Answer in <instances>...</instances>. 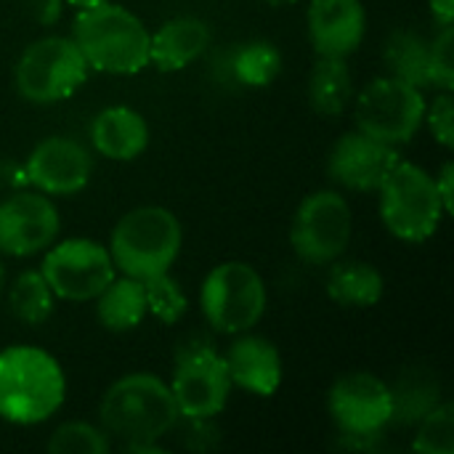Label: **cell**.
I'll return each instance as SVG.
<instances>
[{
    "label": "cell",
    "mask_w": 454,
    "mask_h": 454,
    "mask_svg": "<svg viewBox=\"0 0 454 454\" xmlns=\"http://www.w3.org/2000/svg\"><path fill=\"white\" fill-rule=\"evenodd\" d=\"M48 452L53 454H104L109 452L106 436L88 423H67L53 431L48 442Z\"/></svg>",
    "instance_id": "29"
},
{
    "label": "cell",
    "mask_w": 454,
    "mask_h": 454,
    "mask_svg": "<svg viewBox=\"0 0 454 454\" xmlns=\"http://www.w3.org/2000/svg\"><path fill=\"white\" fill-rule=\"evenodd\" d=\"M229 67H231V77L237 82L250 85V88H263L277 80V74L282 69V53L277 45H271L266 40H253V43L239 45L231 53Z\"/></svg>",
    "instance_id": "25"
},
{
    "label": "cell",
    "mask_w": 454,
    "mask_h": 454,
    "mask_svg": "<svg viewBox=\"0 0 454 454\" xmlns=\"http://www.w3.org/2000/svg\"><path fill=\"white\" fill-rule=\"evenodd\" d=\"M59 234V210L45 194H11L0 202V253L35 255Z\"/></svg>",
    "instance_id": "13"
},
{
    "label": "cell",
    "mask_w": 454,
    "mask_h": 454,
    "mask_svg": "<svg viewBox=\"0 0 454 454\" xmlns=\"http://www.w3.org/2000/svg\"><path fill=\"white\" fill-rule=\"evenodd\" d=\"M330 412L343 436L372 442L391 423V388L370 372H351L333 386Z\"/></svg>",
    "instance_id": "12"
},
{
    "label": "cell",
    "mask_w": 454,
    "mask_h": 454,
    "mask_svg": "<svg viewBox=\"0 0 454 454\" xmlns=\"http://www.w3.org/2000/svg\"><path fill=\"white\" fill-rule=\"evenodd\" d=\"M210 48V27L194 16H178L165 21L149 35V64L162 72H178L197 61Z\"/></svg>",
    "instance_id": "18"
},
{
    "label": "cell",
    "mask_w": 454,
    "mask_h": 454,
    "mask_svg": "<svg viewBox=\"0 0 454 454\" xmlns=\"http://www.w3.org/2000/svg\"><path fill=\"white\" fill-rule=\"evenodd\" d=\"M442 402L439 383L428 372L410 370L391 388V420L402 426H418Z\"/></svg>",
    "instance_id": "24"
},
{
    "label": "cell",
    "mask_w": 454,
    "mask_h": 454,
    "mask_svg": "<svg viewBox=\"0 0 454 454\" xmlns=\"http://www.w3.org/2000/svg\"><path fill=\"white\" fill-rule=\"evenodd\" d=\"M399 162V152L362 130L338 138L327 157V170L335 184L354 192H378L386 176Z\"/></svg>",
    "instance_id": "15"
},
{
    "label": "cell",
    "mask_w": 454,
    "mask_h": 454,
    "mask_svg": "<svg viewBox=\"0 0 454 454\" xmlns=\"http://www.w3.org/2000/svg\"><path fill=\"white\" fill-rule=\"evenodd\" d=\"M3 285H5V277H3V266H0V298H3Z\"/></svg>",
    "instance_id": "36"
},
{
    "label": "cell",
    "mask_w": 454,
    "mask_h": 454,
    "mask_svg": "<svg viewBox=\"0 0 454 454\" xmlns=\"http://www.w3.org/2000/svg\"><path fill=\"white\" fill-rule=\"evenodd\" d=\"M380 215L386 229L404 242H426L436 234L444 205L436 181L412 162H396L380 184Z\"/></svg>",
    "instance_id": "5"
},
{
    "label": "cell",
    "mask_w": 454,
    "mask_h": 454,
    "mask_svg": "<svg viewBox=\"0 0 454 454\" xmlns=\"http://www.w3.org/2000/svg\"><path fill=\"white\" fill-rule=\"evenodd\" d=\"M383 277L364 261L335 263L327 277V295L346 309H370L383 298Z\"/></svg>",
    "instance_id": "20"
},
{
    "label": "cell",
    "mask_w": 454,
    "mask_h": 454,
    "mask_svg": "<svg viewBox=\"0 0 454 454\" xmlns=\"http://www.w3.org/2000/svg\"><path fill=\"white\" fill-rule=\"evenodd\" d=\"M434 16L442 21V24H452L454 19V0H428Z\"/></svg>",
    "instance_id": "33"
},
{
    "label": "cell",
    "mask_w": 454,
    "mask_h": 454,
    "mask_svg": "<svg viewBox=\"0 0 454 454\" xmlns=\"http://www.w3.org/2000/svg\"><path fill=\"white\" fill-rule=\"evenodd\" d=\"M90 138L101 157L128 162L136 160L149 144L146 120L130 106H106L90 122Z\"/></svg>",
    "instance_id": "19"
},
{
    "label": "cell",
    "mask_w": 454,
    "mask_h": 454,
    "mask_svg": "<svg viewBox=\"0 0 454 454\" xmlns=\"http://www.w3.org/2000/svg\"><path fill=\"white\" fill-rule=\"evenodd\" d=\"M146 311H152L162 325H176L186 314V295L170 274L144 279Z\"/></svg>",
    "instance_id": "28"
},
{
    "label": "cell",
    "mask_w": 454,
    "mask_h": 454,
    "mask_svg": "<svg viewBox=\"0 0 454 454\" xmlns=\"http://www.w3.org/2000/svg\"><path fill=\"white\" fill-rule=\"evenodd\" d=\"M67 383L59 362L35 346L0 351V418L37 426L64 404Z\"/></svg>",
    "instance_id": "2"
},
{
    "label": "cell",
    "mask_w": 454,
    "mask_h": 454,
    "mask_svg": "<svg viewBox=\"0 0 454 454\" xmlns=\"http://www.w3.org/2000/svg\"><path fill=\"white\" fill-rule=\"evenodd\" d=\"M431 77H434V88H439V90H452L454 88L452 24H442V32L431 43Z\"/></svg>",
    "instance_id": "30"
},
{
    "label": "cell",
    "mask_w": 454,
    "mask_h": 454,
    "mask_svg": "<svg viewBox=\"0 0 454 454\" xmlns=\"http://www.w3.org/2000/svg\"><path fill=\"white\" fill-rule=\"evenodd\" d=\"M426 120L436 136V141L447 149L454 144V101L452 90H442V96L434 98V104L426 109Z\"/></svg>",
    "instance_id": "31"
},
{
    "label": "cell",
    "mask_w": 454,
    "mask_h": 454,
    "mask_svg": "<svg viewBox=\"0 0 454 454\" xmlns=\"http://www.w3.org/2000/svg\"><path fill=\"white\" fill-rule=\"evenodd\" d=\"M418 426L415 452L454 454V407L450 402H439Z\"/></svg>",
    "instance_id": "27"
},
{
    "label": "cell",
    "mask_w": 454,
    "mask_h": 454,
    "mask_svg": "<svg viewBox=\"0 0 454 454\" xmlns=\"http://www.w3.org/2000/svg\"><path fill=\"white\" fill-rule=\"evenodd\" d=\"M72 40L90 69L109 74H136L149 64V29L128 8L98 3L80 8Z\"/></svg>",
    "instance_id": "3"
},
{
    "label": "cell",
    "mask_w": 454,
    "mask_h": 454,
    "mask_svg": "<svg viewBox=\"0 0 454 454\" xmlns=\"http://www.w3.org/2000/svg\"><path fill=\"white\" fill-rule=\"evenodd\" d=\"M354 98V80L346 59L319 56L311 80H309V101L325 117H338L348 109Z\"/></svg>",
    "instance_id": "22"
},
{
    "label": "cell",
    "mask_w": 454,
    "mask_h": 454,
    "mask_svg": "<svg viewBox=\"0 0 454 454\" xmlns=\"http://www.w3.org/2000/svg\"><path fill=\"white\" fill-rule=\"evenodd\" d=\"M436 181V189H439V197H442V205H444V213H452L454 210V192H452V181H454V165L447 162L442 168V176L434 178Z\"/></svg>",
    "instance_id": "32"
},
{
    "label": "cell",
    "mask_w": 454,
    "mask_h": 454,
    "mask_svg": "<svg viewBox=\"0 0 454 454\" xmlns=\"http://www.w3.org/2000/svg\"><path fill=\"white\" fill-rule=\"evenodd\" d=\"M231 386L255 396H271L282 383V356L274 343L263 338H239L223 356Z\"/></svg>",
    "instance_id": "17"
},
{
    "label": "cell",
    "mask_w": 454,
    "mask_h": 454,
    "mask_svg": "<svg viewBox=\"0 0 454 454\" xmlns=\"http://www.w3.org/2000/svg\"><path fill=\"white\" fill-rule=\"evenodd\" d=\"M69 5L74 8H90V5H98V3H106V0H67Z\"/></svg>",
    "instance_id": "34"
},
{
    "label": "cell",
    "mask_w": 454,
    "mask_h": 454,
    "mask_svg": "<svg viewBox=\"0 0 454 454\" xmlns=\"http://www.w3.org/2000/svg\"><path fill=\"white\" fill-rule=\"evenodd\" d=\"M170 394L178 412L189 420H210L223 412L231 394V378L223 356L215 354L213 346H194L181 351Z\"/></svg>",
    "instance_id": "11"
},
{
    "label": "cell",
    "mask_w": 454,
    "mask_h": 454,
    "mask_svg": "<svg viewBox=\"0 0 454 454\" xmlns=\"http://www.w3.org/2000/svg\"><path fill=\"white\" fill-rule=\"evenodd\" d=\"M367 16L362 0H311L309 37L319 56L348 59L364 40Z\"/></svg>",
    "instance_id": "16"
},
{
    "label": "cell",
    "mask_w": 454,
    "mask_h": 454,
    "mask_svg": "<svg viewBox=\"0 0 454 454\" xmlns=\"http://www.w3.org/2000/svg\"><path fill=\"white\" fill-rule=\"evenodd\" d=\"M51 293L64 301H93L112 279L114 261L106 247L93 239H67L48 250L40 266Z\"/></svg>",
    "instance_id": "10"
},
{
    "label": "cell",
    "mask_w": 454,
    "mask_h": 454,
    "mask_svg": "<svg viewBox=\"0 0 454 454\" xmlns=\"http://www.w3.org/2000/svg\"><path fill=\"white\" fill-rule=\"evenodd\" d=\"M351 207L338 192H314L293 218L290 242L301 261L325 266L338 261L351 242Z\"/></svg>",
    "instance_id": "9"
},
{
    "label": "cell",
    "mask_w": 454,
    "mask_h": 454,
    "mask_svg": "<svg viewBox=\"0 0 454 454\" xmlns=\"http://www.w3.org/2000/svg\"><path fill=\"white\" fill-rule=\"evenodd\" d=\"M263 3H269V5H293L298 0H263Z\"/></svg>",
    "instance_id": "35"
},
{
    "label": "cell",
    "mask_w": 454,
    "mask_h": 454,
    "mask_svg": "<svg viewBox=\"0 0 454 454\" xmlns=\"http://www.w3.org/2000/svg\"><path fill=\"white\" fill-rule=\"evenodd\" d=\"M181 412L160 378L136 372L120 378L101 399V423L106 434L128 442L133 452L154 447L157 439L168 436Z\"/></svg>",
    "instance_id": "1"
},
{
    "label": "cell",
    "mask_w": 454,
    "mask_h": 454,
    "mask_svg": "<svg viewBox=\"0 0 454 454\" xmlns=\"http://www.w3.org/2000/svg\"><path fill=\"white\" fill-rule=\"evenodd\" d=\"M96 314H98V322L112 333H128L138 327L141 319L146 317L144 282L133 277L112 279L96 295Z\"/></svg>",
    "instance_id": "21"
},
{
    "label": "cell",
    "mask_w": 454,
    "mask_h": 454,
    "mask_svg": "<svg viewBox=\"0 0 454 454\" xmlns=\"http://www.w3.org/2000/svg\"><path fill=\"white\" fill-rule=\"evenodd\" d=\"M386 64L394 77L415 85V88H434L431 77V43L412 32V29H399L388 37L386 43Z\"/></svg>",
    "instance_id": "23"
},
{
    "label": "cell",
    "mask_w": 454,
    "mask_h": 454,
    "mask_svg": "<svg viewBox=\"0 0 454 454\" xmlns=\"http://www.w3.org/2000/svg\"><path fill=\"white\" fill-rule=\"evenodd\" d=\"M93 173V160L88 149L64 136H51L40 141L27 165H24V178L43 194H74L80 192Z\"/></svg>",
    "instance_id": "14"
},
{
    "label": "cell",
    "mask_w": 454,
    "mask_h": 454,
    "mask_svg": "<svg viewBox=\"0 0 454 454\" xmlns=\"http://www.w3.org/2000/svg\"><path fill=\"white\" fill-rule=\"evenodd\" d=\"M53 293L40 271H24L8 293L13 317L24 325H43L53 314Z\"/></svg>",
    "instance_id": "26"
},
{
    "label": "cell",
    "mask_w": 454,
    "mask_h": 454,
    "mask_svg": "<svg viewBox=\"0 0 454 454\" xmlns=\"http://www.w3.org/2000/svg\"><path fill=\"white\" fill-rule=\"evenodd\" d=\"M88 69L72 37H43L19 56L16 90L32 104H56L85 82Z\"/></svg>",
    "instance_id": "6"
},
{
    "label": "cell",
    "mask_w": 454,
    "mask_h": 454,
    "mask_svg": "<svg viewBox=\"0 0 454 454\" xmlns=\"http://www.w3.org/2000/svg\"><path fill=\"white\" fill-rule=\"evenodd\" d=\"M200 303L213 330L223 335L247 333L266 311V285L253 266L229 261L207 274Z\"/></svg>",
    "instance_id": "7"
},
{
    "label": "cell",
    "mask_w": 454,
    "mask_h": 454,
    "mask_svg": "<svg viewBox=\"0 0 454 454\" xmlns=\"http://www.w3.org/2000/svg\"><path fill=\"white\" fill-rule=\"evenodd\" d=\"M423 120L426 98L420 88L394 74L370 82L356 101L359 130L391 146L407 144L420 130Z\"/></svg>",
    "instance_id": "8"
},
{
    "label": "cell",
    "mask_w": 454,
    "mask_h": 454,
    "mask_svg": "<svg viewBox=\"0 0 454 454\" xmlns=\"http://www.w3.org/2000/svg\"><path fill=\"white\" fill-rule=\"evenodd\" d=\"M178 218L157 205L136 207L125 213L112 229L109 255L114 269L138 282L168 274L181 253Z\"/></svg>",
    "instance_id": "4"
}]
</instances>
